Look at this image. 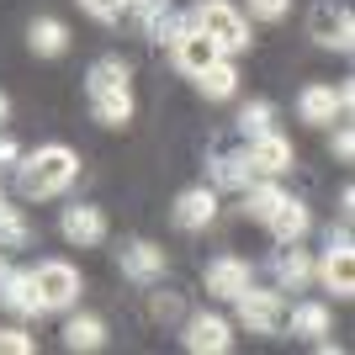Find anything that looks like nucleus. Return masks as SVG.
<instances>
[{
	"mask_svg": "<svg viewBox=\"0 0 355 355\" xmlns=\"http://www.w3.org/2000/svg\"><path fill=\"white\" fill-rule=\"evenodd\" d=\"M148 313H154L159 324H170V318H180V313H186V302H180V292H154Z\"/></svg>",
	"mask_w": 355,
	"mask_h": 355,
	"instance_id": "nucleus-30",
	"label": "nucleus"
},
{
	"mask_svg": "<svg viewBox=\"0 0 355 355\" xmlns=\"http://www.w3.org/2000/svg\"><path fill=\"white\" fill-rule=\"evenodd\" d=\"M74 175H80V154L69 144H43V148H32V154L16 159V191L27 196V202L64 196L74 186Z\"/></svg>",
	"mask_w": 355,
	"mask_h": 355,
	"instance_id": "nucleus-1",
	"label": "nucleus"
},
{
	"mask_svg": "<svg viewBox=\"0 0 355 355\" xmlns=\"http://www.w3.org/2000/svg\"><path fill=\"white\" fill-rule=\"evenodd\" d=\"M180 345L191 355H228L234 350V318H223V313H191L180 324Z\"/></svg>",
	"mask_w": 355,
	"mask_h": 355,
	"instance_id": "nucleus-7",
	"label": "nucleus"
},
{
	"mask_svg": "<svg viewBox=\"0 0 355 355\" xmlns=\"http://www.w3.org/2000/svg\"><path fill=\"white\" fill-rule=\"evenodd\" d=\"M282 196H286V191L276 186V175H254L250 186H244V212H250L254 223H266L270 212L282 207Z\"/></svg>",
	"mask_w": 355,
	"mask_h": 355,
	"instance_id": "nucleus-24",
	"label": "nucleus"
},
{
	"mask_svg": "<svg viewBox=\"0 0 355 355\" xmlns=\"http://www.w3.org/2000/svg\"><path fill=\"white\" fill-rule=\"evenodd\" d=\"M191 80H196V90H202L207 101H234L239 96V64L228 59V53H218V59H212L202 74H191Z\"/></svg>",
	"mask_w": 355,
	"mask_h": 355,
	"instance_id": "nucleus-22",
	"label": "nucleus"
},
{
	"mask_svg": "<svg viewBox=\"0 0 355 355\" xmlns=\"http://www.w3.org/2000/svg\"><path fill=\"white\" fill-rule=\"evenodd\" d=\"M244 154H250V164H254V175H286L292 170V144H286L276 128L270 133H260V138H244Z\"/></svg>",
	"mask_w": 355,
	"mask_h": 355,
	"instance_id": "nucleus-16",
	"label": "nucleus"
},
{
	"mask_svg": "<svg viewBox=\"0 0 355 355\" xmlns=\"http://www.w3.org/2000/svg\"><path fill=\"white\" fill-rule=\"evenodd\" d=\"M85 101H90V117L101 128H128L133 122V69L106 53L85 69Z\"/></svg>",
	"mask_w": 355,
	"mask_h": 355,
	"instance_id": "nucleus-2",
	"label": "nucleus"
},
{
	"mask_svg": "<svg viewBox=\"0 0 355 355\" xmlns=\"http://www.w3.org/2000/svg\"><path fill=\"white\" fill-rule=\"evenodd\" d=\"M138 27H144V37H148V43H164V48H170V43L180 37V27H186V16H180V11H170V0H154V11H148L144 21H138Z\"/></svg>",
	"mask_w": 355,
	"mask_h": 355,
	"instance_id": "nucleus-25",
	"label": "nucleus"
},
{
	"mask_svg": "<svg viewBox=\"0 0 355 355\" xmlns=\"http://www.w3.org/2000/svg\"><path fill=\"white\" fill-rule=\"evenodd\" d=\"M276 128V106L270 101H244L239 106V133L244 138H260V133H270Z\"/></svg>",
	"mask_w": 355,
	"mask_h": 355,
	"instance_id": "nucleus-27",
	"label": "nucleus"
},
{
	"mask_svg": "<svg viewBox=\"0 0 355 355\" xmlns=\"http://www.w3.org/2000/svg\"><path fill=\"white\" fill-rule=\"evenodd\" d=\"M80 11L90 16V21H101V27H112L122 16V0H80Z\"/></svg>",
	"mask_w": 355,
	"mask_h": 355,
	"instance_id": "nucleus-31",
	"label": "nucleus"
},
{
	"mask_svg": "<svg viewBox=\"0 0 355 355\" xmlns=\"http://www.w3.org/2000/svg\"><path fill=\"white\" fill-rule=\"evenodd\" d=\"M355 90L350 85H302V96H297V117L308 122V128H334V122L350 112Z\"/></svg>",
	"mask_w": 355,
	"mask_h": 355,
	"instance_id": "nucleus-9",
	"label": "nucleus"
},
{
	"mask_svg": "<svg viewBox=\"0 0 355 355\" xmlns=\"http://www.w3.org/2000/svg\"><path fill=\"white\" fill-rule=\"evenodd\" d=\"M0 207H6V186H0Z\"/></svg>",
	"mask_w": 355,
	"mask_h": 355,
	"instance_id": "nucleus-37",
	"label": "nucleus"
},
{
	"mask_svg": "<svg viewBox=\"0 0 355 355\" xmlns=\"http://www.w3.org/2000/svg\"><path fill=\"white\" fill-rule=\"evenodd\" d=\"M59 234L69 239L74 250H96V244L106 239V212L90 207V202H69L64 218H59Z\"/></svg>",
	"mask_w": 355,
	"mask_h": 355,
	"instance_id": "nucleus-12",
	"label": "nucleus"
},
{
	"mask_svg": "<svg viewBox=\"0 0 355 355\" xmlns=\"http://www.w3.org/2000/svg\"><path fill=\"white\" fill-rule=\"evenodd\" d=\"M244 16H250V21H286V16H292V0H244Z\"/></svg>",
	"mask_w": 355,
	"mask_h": 355,
	"instance_id": "nucleus-28",
	"label": "nucleus"
},
{
	"mask_svg": "<svg viewBox=\"0 0 355 355\" xmlns=\"http://www.w3.org/2000/svg\"><path fill=\"white\" fill-rule=\"evenodd\" d=\"M0 308L11 313V318H43V297L32 286V270H6L0 276Z\"/></svg>",
	"mask_w": 355,
	"mask_h": 355,
	"instance_id": "nucleus-15",
	"label": "nucleus"
},
{
	"mask_svg": "<svg viewBox=\"0 0 355 355\" xmlns=\"http://www.w3.org/2000/svg\"><path fill=\"white\" fill-rule=\"evenodd\" d=\"M207 175H212V191H244L254 180V164L244 148H228V154H212L207 159Z\"/></svg>",
	"mask_w": 355,
	"mask_h": 355,
	"instance_id": "nucleus-20",
	"label": "nucleus"
},
{
	"mask_svg": "<svg viewBox=\"0 0 355 355\" xmlns=\"http://www.w3.org/2000/svg\"><path fill=\"white\" fill-rule=\"evenodd\" d=\"M170 59H175L180 74H202L212 59H218V48H212V37L202 27H196L191 16H186V27H180V37L170 43Z\"/></svg>",
	"mask_w": 355,
	"mask_h": 355,
	"instance_id": "nucleus-13",
	"label": "nucleus"
},
{
	"mask_svg": "<svg viewBox=\"0 0 355 355\" xmlns=\"http://www.w3.org/2000/svg\"><path fill=\"white\" fill-rule=\"evenodd\" d=\"M202 282H207V297H218V302H234V297L244 292L254 276H250V266H244L239 254H218V260H207Z\"/></svg>",
	"mask_w": 355,
	"mask_h": 355,
	"instance_id": "nucleus-14",
	"label": "nucleus"
},
{
	"mask_svg": "<svg viewBox=\"0 0 355 355\" xmlns=\"http://www.w3.org/2000/svg\"><path fill=\"white\" fill-rule=\"evenodd\" d=\"M6 270H11V260H6V250H0V276H6Z\"/></svg>",
	"mask_w": 355,
	"mask_h": 355,
	"instance_id": "nucleus-36",
	"label": "nucleus"
},
{
	"mask_svg": "<svg viewBox=\"0 0 355 355\" xmlns=\"http://www.w3.org/2000/svg\"><path fill=\"white\" fill-rule=\"evenodd\" d=\"M234 308H239V329H250V334H282V292H260V286H244V292L234 297Z\"/></svg>",
	"mask_w": 355,
	"mask_h": 355,
	"instance_id": "nucleus-8",
	"label": "nucleus"
},
{
	"mask_svg": "<svg viewBox=\"0 0 355 355\" xmlns=\"http://www.w3.org/2000/svg\"><path fill=\"white\" fill-rule=\"evenodd\" d=\"M32 286H37L48 313H69L80 302V270L69 260H43V266L32 270Z\"/></svg>",
	"mask_w": 355,
	"mask_h": 355,
	"instance_id": "nucleus-6",
	"label": "nucleus"
},
{
	"mask_svg": "<svg viewBox=\"0 0 355 355\" xmlns=\"http://www.w3.org/2000/svg\"><path fill=\"white\" fill-rule=\"evenodd\" d=\"M117 266H122V276L133 286H159L164 282V250L154 239H128L117 250Z\"/></svg>",
	"mask_w": 355,
	"mask_h": 355,
	"instance_id": "nucleus-10",
	"label": "nucleus"
},
{
	"mask_svg": "<svg viewBox=\"0 0 355 355\" xmlns=\"http://www.w3.org/2000/svg\"><path fill=\"white\" fill-rule=\"evenodd\" d=\"M329 154H334L340 164L355 159V133H350V128H334V138H329Z\"/></svg>",
	"mask_w": 355,
	"mask_h": 355,
	"instance_id": "nucleus-32",
	"label": "nucleus"
},
{
	"mask_svg": "<svg viewBox=\"0 0 355 355\" xmlns=\"http://www.w3.org/2000/svg\"><path fill=\"white\" fill-rule=\"evenodd\" d=\"M282 329L292 334V340L313 345V340H324L329 329H334V313H329V302H313V297H308V302H297L292 313H282Z\"/></svg>",
	"mask_w": 355,
	"mask_h": 355,
	"instance_id": "nucleus-18",
	"label": "nucleus"
},
{
	"mask_svg": "<svg viewBox=\"0 0 355 355\" xmlns=\"http://www.w3.org/2000/svg\"><path fill=\"white\" fill-rule=\"evenodd\" d=\"M64 350H74V355L106 350V324L96 313H74L69 308V318H64Z\"/></svg>",
	"mask_w": 355,
	"mask_h": 355,
	"instance_id": "nucleus-21",
	"label": "nucleus"
},
{
	"mask_svg": "<svg viewBox=\"0 0 355 355\" xmlns=\"http://www.w3.org/2000/svg\"><path fill=\"white\" fill-rule=\"evenodd\" d=\"M11 117V96H6V90H0V122Z\"/></svg>",
	"mask_w": 355,
	"mask_h": 355,
	"instance_id": "nucleus-35",
	"label": "nucleus"
},
{
	"mask_svg": "<svg viewBox=\"0 0 355 355\" xmlns=\"http://www.w3.org/2000/svg\"><path fill=\"white\" fill-rule=\"evenodd\" d=\"M32 350H37V340H32L21 324H6V329H0V355H32Z\"/></svg>",
	"mask_w": 355,
	"mask_h": 355,
	"instance_id": "nucleus-29",
	"label": "nucleus"
},
{
	"mask_svg": "<svg viewBox=\"0 0 355 355\" xmlns=\"http://www.w3.org/2000/svg\"><path fill=\"white\" fill-rule=\"evenodd\" d=\"M270 276H276V292H302V286L313 282V254L302 250V244H276Z\"/></svg>",
	"mask_w": 355,
	"mask_h": 355,
	"instance_id": "nucleus-17",
	"label": "nucleus"
},
{
	"mask_svg": "<svg viewBox=\"0 0 355 355\" xmlns=\"http://www.w3.org/2000/svg\"><path fill=\"white\" fill-rule=\"evenodd\" d=\"M170 218H175L180 234H202V228H212V223H218V191H212V186H186V191L175 196Z\"/></svg>",
	"mask_w": 355,
	"mask_h": 355,
	"instance_id": "nucleus-11",
	"label": "nucleus"
},
{
	"mask_svg": "<svg viewBox=\"0 0 355 355\" xmlns=\"http://www.w3.org/2000/svg\"><path fill=\"white\" fill-rule=\"evenodd\" d=\"M27 48L37 59H64V53H69V27H64L59 16H37L27 27Z\"/></svg>",
	"mask_w": 355,
	"mask_h": 355,
	"instance_id": "nucleus-23",
	"label": "nucleus"
},
{
	"mask_svg": "<svg viewBox=\"0 0 355 355\" xmlns=\"http://www.w3.org/2000/svg\"><path fill=\"white\" fill-rule=\"evenodd\" d=\"M27 244H32V223L6 202L0 207V250H27Z\"/></svg>",
	"mask_w": 355,
	"mask_h": 355,
	"instance_id": "nucleus-26",
	"label": "nucleus"
},
{
	"mask_svg": "<svg viewBox=\"0 0 355 355\" xmlns=\"http://www.w3.org/2000/svg\"><path fill=\"white\" fill-rule=\"evenodd\" d=\"M122 11H128V16H138V21H144V16L154 11V0H122Z\"/></svg>",
	"mask_w": 355,
	"mask_h": 355,
	"instance_id": "nucleus-34",
	"label": "nucleus"
},
{
	"mask_svg": "<svg viewBox=\"0 0 355 355\" xmlns=\"http://www.w3.org/2000/svg\"><path fill=\"white\" fill-rule=\"evenodd\" d=\"M266 228H270V239H276V244H302V239H308V228H313L308 202H297V196H282V207L266 218Z\"/></svg>",
	"mask_w": 355,
	"mask_h": 355,
	"instance_id": "nucleus-19",
	"label": "nucleus"
},
{
	"mask_svg": "<svg viewBox=\"0 0 355 355\" xmlns=\"http://www.w3.org/2000/svg\"><path fill=\"white\" fill-rule=\"evenodd\" d=\"M313 276L324 282V292L340 297V302L355 297V244H350V228H329L324 254L313 260Z\"/></svg>",
	"mask_w": 355,
	"mask_h": 355,
	"instance_id": "nucleus-4",
	"label": "nucleus"
},
{
	"mask_svg": "<svg viewBox=\"0 0 355 355\" xmlns=\"http://www.w3.org/2000/svg\"><path fill=\"white\" fill-rule=\"evenodd\" d=\"M191 21L207 32L212 48H218V53H228V59H234V53H244V48L254 43V37H250V16L239 11V6H228V0H202V6L191 11Z\"/></svg>",
	"mask_w": 355,
	"mask_h": 355,
	"instance_id": "nucleus-3",
	"label": "nucleus"
},
{
	"mask_svg": "<svg viewBox=\"0 0 355 355\" xmlns=\"http://www.w3.org/2000/svg\"><path fill=\"white\" fill-rule=\"evenodd\" d=\"M16 159H21L16 138H6V133H0V170H16Z\"/></svg>",
	"mask_w": 355,
	"mask_h": 355,
	"instance_id": "nucleus-33",
	"label": "nucleus"
},
{
	"mask_svg": "<svg viewBox=\"0 0 355 355\" xmlns=\"http://www.w3.org/2000/svg\"><path fill=\"white\" fill-rule=\"evenodd\" d=\"M308 37L329 53H350L355 48V16L350 6H334V0H318L308 11Z\"/></svg>",
	"mask_w": 355,
	"mask_h": 355,
	"instance_id": "nucleus-5",
	"label": "nucleus"
}]
</instances>
